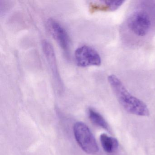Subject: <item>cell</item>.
<instances>
[{
    "label": "cell",
    "instance_id": "cell-1",
    "mask_svg": "<svg viewBox=\"0 0 155 155\" xmlns=\"http://www.w3.org/2000/svg\"><path fill=\"white\" fill-rule=\"evenodd\" d=\"M108 81L120 105L129 113L148 116L150 112L144 102L130 94L120 80L114 75L108 77Z\"/></svg>",
    "mask_w": 155,
    "mask_h": 155
},
{
    "label": "cell",
    "instance_id": "cell-6",
    "mask_svg": "<svg viewBox=\"0 0 155 155\" xmlns=\"http://www.w3.org/2000/svg\"><path fill=\"white\" fill-rule=\"evenodd\" d=\"M47 27L49 31L61 48L66 54H68L69 48V39L66 30L58 21L52 18L48 20Z\"/></svg>",
    "mask_w": 155,
    "mask_h": 155
},
{
    "label": "cell",
    "instance_id": "cell-10",
    "mask_svg": "<svg viewBox=\"0 0 155 155\" xmlns=\"http://www.w3.org/2000/svg\"><path fill=\"white\" fill-rule=\"evenodd\" d=\"M109 8L110 11L117 10L120 6H122L125 1H104Z\"/></svg>",
    "mask_w": 155,
    "mask_h": 155
},
{
    "label": "cell",
    "instance_id": "cell-9",
    "mask_svg": "<svg viewBox=\"0 0 155 155\" xmlns=\"http://www.w3.org/2000/svg\"><path fill=\"white\" fill-rule=\"evenodd\" d=\"M102 2V3H91L90 5V11L91 12L96 11H109L108 7L104 1Z\"/></svg>",
    "mask_w": 155,
    "mask_h": 155
},
{
    "label": "cell",
    "instance_id": "cell-5",
    "mask_svg": "<svg viewBox=\"0 0 155 155\" xmlns=\"http://www.w3.org/2000/svg\"><path fill=\"white\" fill-rule=\"evenodd\" d=\"M42 44L43 51L52 72L56 88L58 91L61 92L63 89V84L59 73L54 48L51 44L47 41H43Z\"/></svg>",
    "mask_w": 155,
    "mask_h": 155
},
{
    "label": "cell",
    "instance_id": "cell-4",
    "mask_svg": "<svg viewBox=\"0 0 155 155\" xmlns=\"http://www.w3.org/2000/svg\"><path fill=\"white\" fill-rule=\"evenodd\" d=\"M75 58L79 67L99 66L101 64V58L99 54L93 48L86 45L81 46L76 50Z\"/></svg>",
    "mask_w": 155,
    "mask_h": 155
},
{
    "label": "cell",
    "instance_id": "cell-8",
    "mask_svg": "<svg viewBox=\"0 0 155 155\" xmlns=\"http://www.w3.org/2000/svg\"><path fill=\"white\" fill-rule=\"evenodd\" d=\"M88 115L91 120L93 124L109 131L110 127L108 124L99 112L94 109L90 108L88 109Z\"/></svg>",
    "mask_w": 155,
    "mask_h": 155
},
{
    "label": "cell",
    "instance_id": "cell-3",
    "mask_svg": "<svg viewBox=\"0 0 155 155\" xmlns=\"http://www.w3.org/2000/svg\"><path fill=\"white\" fill-rule=\"evenodd\" d=\"M127 26L136 35L143 37L147 34L151 26V21L147 13L143 11L134 12L127 20Z\"/></svg>",
    "mask_w": 155,
    "mask_h": 155
},
{
    "label": "cell",
    "instance_id": "cell-7",
    "mask_svg": "<svg viewBox=\"0 0 155 155\" xmlns=\"http://www.w3.org/2000/svg\"><path fill=\"white\" fill-rule=\"evenodd\" d=\"M100 141L103 149L107 153L114 152L118 146V142L116 138L109 137L105 133L101 135Z\"/></svg>",
    "mask_w": 155,
    "mask_h": 155
},
{
    "label": "cell",
    "instance_id": "cell-2",
    "mask_svg": "<svg viewBox=\"0 0 155 155\" xmlns=\"http://www.w3.org/2000/svg\"><path fill=\"white\" fill-rule=\"evenodd\" d=\"M73 131L78 144L85 152L95 154L98 151V146L96 139L86 124L81 122H76Z\"/></svg>",
    "mask_w": 155,
    "mask_h": 155
}]
</instances>
